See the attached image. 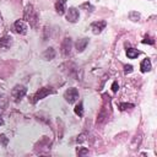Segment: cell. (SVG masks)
Returning a JSON list of instances; mask_svg holds the SVG:
<instances>
[{"label":"cell","instance_id":"9","mask_svg":"<svg viewBox=\"0 0 157 157\" xmlns=\"http://www.w3.org/2000/svg\"><path fill=\"white\" fill-rule=\"evenodd\" d=\"M12 45V38L10 36H4L0 38V49H9Z\"/></svg>","mask_w":157,"mask_h":157},{"label":"cell","instance_id":"15","mask_svg":"<svg viewBox=\"0 0 157 157\" xmlns=\"http://www.w3.org/2000/svg\"><path fill=\"white\" fill-rule=\"evenodd\" d=\"M74 112H75V114L78 115V117H82V115H83V104H82V102H80L78 104L75 105Z\"/></svg>","mask_w":157,"mask_h":157},{"label":"cell","instance_id":"13","mask_svg":"<svg viewBox=\"0 0 157 157\" xmlns=\"http://www.w3.org/2000/svg\"><path fill=\"white\" fill-rule=\"evenodd\" d=\"M151 69H152L151 60H150L148 58L144 59V60L141 61V64H140V70H141V72H148Z\"/></svg>","mask_w":157,"mask_h":157},{"label":"cell","instance_id":"10","mask_svg":"<svg viewBox=\"0 0 157 157\" xmlns=\"http://www.w3.org/2000/svg\"><path fill=\"white\" fill-rule=\"evenodd\" d=\"M55 10L59 15H64L66 11V0H56L55 2Z\"/></svg>","mask_w":157,"mask_h":157},{"label":"cell","instance_id":"4","mask_svg":"<svg viewBox=\"0 0 157 157\" xmlns=\"http://www.w3.org/2000/svg\"><path fill=\"white\" fill-rule=\"evenodd\" d=\"M52 93H54V90H53L52 87H42V88H39V91L33 96L32 102H33V103H37L38 101L43 99L44 97H47V96H49V94H52Z\"/></svg>","mask_w":157,"mask_h":157},{"label":"cell","instance_id":"6","mask_svg":"<svg viewBox=\"0 0 157 157\" xmlns=\"http://www.w3.org/2000/svg\"><path fill=\"white\" fill-rule=\"evenodd\" d=\"M105 26H107L105 21H94V22L91 23L90 27H91V31H92L93 34H99L105 28Z\"/></svg>","mask_w":157,"mask_h":157},{"label":"cell","instance_id":"8","mask_svg":"<svg viewBox=\"0 0 157 157\" xmlns=\"http://www.w3.org/2000/svg\"><path fill=\"white\" fill-rule=\"evenodd\" d=\"M71 47H72V42H71V38L70 37H65L63 43H61V52L65 56L70 55L71 53Z\"/></svg>","mask_w":157,"mask_h":157},{"label":"cell","instance_id":"11","mask_svg":"<svg viewBox=\"0 0 157 157\" xmlns=\"http://www.w3.org/2000/svg\"><path fill=\"white\" fill-rule=\"evenodd\" d=\"M87 44H88V38H81V39H78L76 42V50L78 53H82L86 49Z\"/></svg>","mask_w":157,"mask_h":157},{"label":"cell","instance_id":"2","mask_svg":"<svg viewBox=\"0 0 157 157\" xmlns=\"http://www.w3.org/2000/svg\"><path fill=\"white\" fill-rule=\"evenodd\" d=\"M26 93H27V88H26V86H23V85H16V86L11 90V97H12V99H13L15 102L21 101V99L26 96Z\"/></svg>","mask_w":157,"mask_h":157},{"label":"cell","instance_id":"22","mask_svg":"<svg viewBox=\"0 0 157 157\" xmlns=\"http://www.w3.org/2000/svg\"><path fill=\"white\" fill-rule=\"evenodd\" d=\"M142 43H148V44H153V43H155V40H153V39H152V38H151L150 36H146V37H145V39L142 40Z\"/></svg>","mask_w":157,"mask_h":157},{"label":"cell","instance_id":"5","mask_svg":"<svg viewBox=\"0 0 157 157\" xmlns=\"http://www.w3.org/2000/svg\"><path fill=\"white\" fill-rule=\"evenodd\" d=\"M78 17H80V13H78V10L76 7H69L66 9V20L71 23H75L78 21Z\"/></svg>","mask_w":157,"mask_h":157},{"label":"cell","instance_id":"25","mask_svg":"<svg viewBox=\"0 0 157 157\" xmlns=\"http://www.w3.org/2000/svg\"><path fill=\"white\" fill-rule=\"evenodd\" d=\"M0 140L2 141V146H6L7 145V137H6V135H0Z\"/></svg>","mask_w":157,"mask_h":157},{"label":"cell","instance_id":"7","mask_svg":"<svg viewBox=\"0 0 157 157\" xmlns=\"http://www.w3.org/2000/svg\"><path fill=\"white\" fill-rule=\"evenodd\" d=\"M13 29H15L18 34H26L28 27H27V25H26V22H25L23 20H17V21H15V23H13Z\"/></svg>","mask_w":157,"mask_h":157},{"label":"cell","instance_id":"21","mask_svg":"<svg viewBox=\"0 0 157 157\" xmlns=\"http://www.w3.org/2000/svg\"><path fill=\"white\" fill-rule=\"evenodd\" d=\"M81 9H86V11H93V10H94V7H93L90 2H85V4H82V5H81Z\"/></svg>","mask_w":157,"mask_h":157},{"label":"cell","instance_id":"17","mask_svg":"<svg viewBox=\"0 0 157 157\" xmlns=\"http://www.w3.org/2000/svg\"><path fill=\"white\" fill-rule=\"evenodd\" d=\"M129 18L131 20V21H139L140 20V13L137 12V11H130L129 12Z\"/></svg>","mask_w":157,"mask_h":157},{"label":"cell","instance_id":"18","mask_svg":"<svg viewBox=\"0 0 157 157\" xmlns=\"http://www.w3.org/2000/svg\"><path fill=\"white\" fill-rule=\"evenodd\" d=\"M141 139H142V137H141V135H140V134H139V135H136V136H135V139H134V142L131 144V148H136V147L140 145Z\"/></svg>","mask_w":157,"mask_h":157},{"label":"cell","instance_id":"24","mask_svg":"<svg viewBox=\"0 0 157 157\" xmlns=\"http://www.w3.org/2000/svg\"><path fill=\"white\" fill-rule=\"evenodd\" d=\"M85 140H86V135H85V134L78 135V136H77V139H76V141H77V142H83Z\"/></svg>","mask_w":157,"mask_h":157},{"label":"cell","instance_id":"14","mask_svg":"<svg viewBox=\"0 0 157 157\" xmlns=\"http://www.w3.org/2000/svg\"><path fill=\"white\" fill-rule=\"evenodd\" d=\"M140 54H141V53H140V50H137V49H134V48L126 49V56H128L129 59H135V58H137Z\"/></svg>","mask_w":157,"mask_h":157},{"label":"cell","instance_id":"1","mask_svg":"<svg viewBox=\"0 0 157 157\" xmlns=\"http://www.w3.org/2000/svg\"><path fill=\"white\" fill-rule=\"evenodd\" d=\"M25 20H26L27 22H29V25H31L32 27L36 26L37 20H38V15H37V12H36V10L33 9L32 5H28V6L26 7V10H25Z\"/></svg>","mask_w":157,"mask_h":157},{"label":"cell","instance_id":"26","mask_svg":"<svg viewBox=\"0 0 157 157\" xmlns=\"http://www.w3.org/2000/svg\"><path fill=\"white\" fill-rule=\"evenodd\" d=\"M118 90H119V85H118L117 81H114L113 85H112V91H113V92H117Z\"/></svg>","mask_w":157,"mask_h":157},{"label":"cell","instance_id":"19","mask_svg":"<svg viewBox=\"0 0 157 157\" xmlns=\"http://www.w3.org/2000/svg\"><path fill=\"white\" fill-rule=\"evenodd\" d=\"M118 107H119L120 110H126L129 108H134V104H131V103H119Z\"/></svg>","mask_w":157,"mask_h":157},{"label":"cell","instance_id":"12","mask_svg":"<svg viewBox=\"0 0 157 157\" xmlns=\"http://www.w3.org/2000/svg\"><path fill=\"white\" fill-rule=\"evenodd\" d=\"M42 55H43V58H44L45 60H53V59L55 58L56 53H55V49H54V48L49 47V48H47V49L43 52Z\"/></svg>","mask_w":157,"mask_h":157},{"label":"cell","instance_id":"20","mask_svg":"<svg viewBox=\"0 0 157 157\" xmlns=\"http://www.w3.org/2000/svg\"><path fill=\"white\" fill-rule=\"evenodd\" d=\"M76 153H77L78 156H85V155L88 153V150L85 148V147H77V148H76Z\"/></svg>","mask_w":157,"mask_h":157},{"label":"cell","instance_id":"3","mask_svg":"<svg viewBox=\"0 0 157 157\" xmlns=\"http://www.w3.org/2000/svg\"><path fill=\"white\" fill-rule=\"evenodd\" d=\"M64 98H65V101H66L69 104L75 103V102L78 99V91H77V88H75V87L67 88V90L65 91V93H64Z\"/></svg>","mask_w":157,"mask_h":157},{"label":"cell","instance_id":"23","mask_svg":"<svg viewBox=\"0 0 157 157\" xmlns=\"http://www.w3.org/2000/svg\"><path fill=\"white\" fill-rule=\"evenodd\" d=\"M132 71V65H125L124 66V72L125 74H130Z\"/></svg>","mask_w":157,"mask_h":157},{"label":"cell","instance_id":"16","mask_svg":"<svg viewBox=\"0 0 157 157\" xmlns=\"http://www.w3.org/2000/svg\"><path fill=\"white\" fill-rule=\"evenodd\" d=\"M6 104H7V98L5 94H0V113L6 108Z\"/></svg>","mask_w":157,"mask_h":157},{"label":"cell","instance_id":"27","mask_svg":"<svg viewBox=\"0 0 157 157\" xmlns=\"http://www.w3.org/2000/svg\"><path fill=\"white\" fill-rule=\"evenodd\" d=\"M2 124H4V120H2L1 118H0V125H2Z\"/></svg>","mask_w":157,"mask_h":157}]
</instances>
